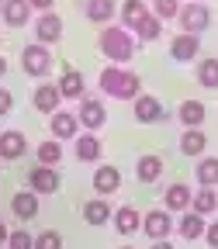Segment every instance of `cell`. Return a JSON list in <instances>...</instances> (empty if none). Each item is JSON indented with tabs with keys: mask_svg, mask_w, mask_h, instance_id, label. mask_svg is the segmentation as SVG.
I'll return each instance as SVG.
<instances>
[{
	"mask_svg": "<svg viewBox=\"0 0 218 249\" xmlns=\"http://www.w3.org/2000/svg\"><path fill=\"white\" fill-rule=\"evenodd\" d=\"M101 93L118 97V101H135L142 93V80H139V73L125 70V66H104L101 70Z\"/></svg>",
	"mask_w": 218,
	"mask_h": 249,
	"instance_id": "cell-1",
	"label": "cell"
},
{
	"mask_svg": "<svg viewBox=\"0 0 218 249\" xmlns=\"http://www.w3.org/2000/svg\"><path fill=\"white\" fill-rule=\"evenodd\" d=\"M97 45H101L104 59H111L114 66H121V62H128L135 55V35H132V31H125L121 24H108L101 31V42Z\"/></svg>",
	"mask_w": 218,
	"mask_h": 249,
	"instance_id": "cell-2",
	"label": "cell"
},
{
	"mask_svg": "<svg viewBox=\"0 0 218 249\" xmlns=\"http://www.w3.org/2000/svg\"><path fill=\"white\" fill-rule=\"evenodd\" d=\"M177 24H180L183 35H201V31L211 24V11H208L204 4H180Z\"/></svg>",
	"mask_w": 218,
	"mask_h": 249,
	"instance_id": "cell-3",
	"label": "cell"
},
{
	"mask_svg": "<svg viewBox=\"0 0 218 249\" xmlns=\"http://www.w3.org/2000/svg\"><path fill=\"white\" fill-rule=\"evenodd\" d=\"M21 66H24V73L28 76H45L49 70H52V52H49V45H24L21 49Z\"/></svg>",
	"mask_w": 218,
	"mask_h": 249,
	"instance_id": "cell-4",
	"label": "cell"
},
{
	"mask_svg": "<svg viewBox=\"0 0 218 249\" xmlns=\"http://www.w3.org/2000/svg\"><path fill=\"white\" fill-rule=\"evenodd\" d=\"M76 121L83 124L90 135H97V132L104 128V121H108L104 101H97V97H83V101H80V111H76Z\"/></svg>",
	"mask_w": 218,
	"mask_h": 249,
	"instance_id": "cell-5",
	"label": "cell"
},
{
	"mask_svg": "<svg viewBox=\"0 0 218 249\" xmlns=\"http://www.w3.org/2000/svg\"><path fill=\"white\" fill-rule=\"evenodd\" d=\"M142 232L152 239V242H163L170 232H173V218H170V211L166 208H160V211H149V214H142Z\"/></svg>",
	"mask_w": 218,
	"mask_h": 249,
	"instance_id": "cell-6",
	"label": "cell"
},
{
	"mask_svg": "<svg viewBox=\"0 0 218 249\" xmlns=\"http://www.w3.org/2000/svg\"><path fill=\"white\" fill-rule=\"evenodd\" d=\"M28 191L38 194V197H42V194H55V191H59V173H55L52 166H38V163H35V166L28 170Z\"/></svg>",
	"mask_w": 218,
	"mask_h": 249,
	"instance_id": "cell-7",
	"label": "cell"
},
{
	"mask_svg": "<svg viewBox=\"0 0 218 249\" xmlns=\"http://www.w3.org/2000/svg\"><path fill=\"white\" fill-rule=\"evenodd\" d=\"M35 38H38V45H52V42L62 38V18H59L55 11L38 14V21H35Z\"/></svg>",
	"mask_w": 218,
	"mask_h": 249,
	"instance_id": "cell-8",
	"label": "cell"
},
{
	"mask_svg": "<svg viewBox=\"0 0 218 249\" xmlns=\"http://www.w3.org/2000/svg\"><path fill=\"white\" fill-rule=\"evenodd\" d=\"M132 111H135V121H142V124L163 121V104H160V97H152V93H139Z\"/></svg>",
	"mask_w": 218,
	"mask_h": 249,
	"instance_id": "cell-9",
	"label": "cell"
},
{
	"mask_svg": "<svg viewBox=\"0 0 218 249\" xmlns=\"http://www.w3.org/2000/svg\"><path fill=\"white\" fill-rule=\"evenodd\" d=\"M31 104H35V111H42V114H55L59 104H62L59 87H55V83H38L35 93H31Z\"/></svg>",
	"mask_w": 218,
	"mask_h": 249,
	"instance_id": "cell-10",
	"label": "cell"
},
{
	"mask_svg": "<svg viewBox=\"0 0 218 249\" xmlns=\"http://www.w3.org/2000/svg\"><path fill=\"white\" fill-rule=\"evenodd\" d=\"M55 87H59V97H62V101H66V97H70V101H83V93H87V80H83L80 70H66V73L59 76Z\"/></svg>",
	"mask_w": 218,
	"mask_h": 249,
	"instance_id": "cell-11",
	"label": "cell"
},
{
	"mask_svg": "<svg viewBox=\"0 0 218 249\" xmlns=\"http://www.w3.org/2000/svg\"><path fill=\"white\" fill-rule=\"evenodd\" d=\"M198 52H201V38L198 35H180L170 42V55L177 59V62H191V59H198Z\"/></svg>",
	"mask_w": 218,
	"mask_h": 249,
	"instance_id": "cell-12",
	"label": "cell"
},
{
	"mask_svg": "<svg viewBox=\"0 0 218 249\" xmlns=\"http://www.w3.org/2000/svg\"><path fill=\"white\" fill-rule=\"evenodd\" d=\"M28 152V139L24 132H0V160H21Z\"/></svg>",
	"mask_w": 218,
	"mask_h": 249,
	"instance_id": "cell-13",
	"label": "cell"
},
{
	"mask_svg": "<svg viewBox=\"0 0 218 249\" xmlns=\"http://www.w3.org/2000/svg\"><path fill=\"white\" fill-rule=\"evenodd\" d=\"M121 187V173H118V166H97L93 170V191H97L101 197H108V194H114Z\"/></svg>",
	"mask_w": 218,
	"mask_h": 249,
	"instance_id": "cell-14",
	"label": "cell"
},
{
	"mask_svg": "<svg viewBox=\"0 0 218 249\" xmlns=\"http://www.w3.org/2000/svg\"><path fill=\"white\" fill-rule=\"evenodd\" d=\"M49 128H52V139H55V142H59V139H76L80 121H76V114H70V111H55L52 121H49Z\"/></svg>",
	"mask_w": 218,
	"mask_h": 249,
	"instance_id": "cell-15",
	"label": "cell"
},
{
	"mask_svg": "<svg viewBox=\"0 0 218 249\" xmlns=\"http://www.w3.org/2000/svg\"><path fill=\"white\" fill-rule=\"evenodd\" d=\"M191 197H194V191L187 183H170L166 191H163L166 211H187V208H191Z\"/></svg>",
	"mask_w": 218,
	"mask_h": 249,
	"instance_id": "cell-16",
	"label": "cell"
},
{
	"mask_svg": "<svg viewBox=\"0 0 218 249\" xmlns=\"http://www.w3.org/2000/svg\"><path fill=\"white\" fill-rule=\"evenodd\" d=\"M135 177L142 180V183H156L163 177V160L156 152H145V156H139V163H135Z\"/></svg>",
	"mask_w": 218,
	"mask_h": 249,
	"instance_id": "cell-17",
	"label": "cell"
},
{
	"mask_svg": "<svg viewBox=\"0 0 218 249\" xmlns=\"http://www.w3.org/2000/svg\"><path fill=\"white\" fill-rule=\"evenodd\" d=\"M111 222H114V229H118L121 235H132V232L142 229V214H139L132 204H125V208H118V211L111 214Z\"/></svg>",
	"mask_w": 218,
	"mask_h": 249,
	"instance_id": "cell-18",
	"label": "cell"
},
{
	"mask_svg": "<svg viewBox=\"0 0 218 249\" xmlns=\"http://www.w3.org/2000/svg\"><path fill=\"white\" fill-rule=\"evenodd\" d=\"M11 211L21 218V222H31V218L38 214V194H31V191H18L11 197Z\"/></svg>",
	"mask_w": 218,
	"mask_h": 249,
	"instance_id": "cell-19",
	"label": "cell"
},
{
	"mask_svg": "<svg viewBox=\"0 0 218 249\" xmlns=\"http://www.w3.org/2000/svg\"><path fill=\"white\" fill-rule=\"evenodd\" d=\"M0 14H4V21H7L11 28H24V24L31 21V7H28V0H4Z\"/></svg>",
	"mask_w": 218,
	"mask_h": 249,
	"instance_id": "cell-20",
	"label": "cell"
},
{
	"mask_svg": "<svg viewBox=\"0 0 218 249\" xmlns=\"http://www.w3.org/2000/svg\"><path fill=\"white\" fill-rule=\"evenodd\" d=\"M101 152H104V145H101L97 135H90V132L76 135V160H80V163H97Z\"/></svg>",
	"mask_w": 218,
	"mask_h": 249,
	"instance_id": "cell-21",
	"label": "cell"
},
{
	"mask_svg": "<svg viewBox=\"0 0 218 249\" xmlns=\"http://www.w3.org/2000/svg\"><path fill=\"white\" fill-rule=\"evenodd\" d=\"M145 14H149L145 0H125V4L118 7V18H121V28H125V31H135V24H139Z\"/></svg>",
	"mask_w": 218,
	"mask_h": 249,
	"instance_id": "cell-22",
	"label": "cell"
},
{
	"mask_svg": "<svg viewBox=\"0 0 218 249\" xmlns=\"http://www.w3.org/2000/svg\"><path fill=\"white\" fill-rule=\"evenodd\" d=\"M111 214H114V211H111V204H108L104 197H93V201L83 204V222H87V225H108Z\"/></svg>",
	"mask_w": 218,
	"mask_h": 249,
	"instance_id": "cell-23",
	"label": "cell"
},
{
	"mask_svg": "<svg viewBox=\"0 0 218 249\" xmlns=\"http://www.w3.org/2000/svg\"><path fill=\"white\" fill-rule=\"evenodd\" d=\"M114 14H118V4L114 0H87V18L93 21V24H111L114 21Z\"/></svg>",
	"mask_w": 218,
	"mask_h": 249,
	"instance_id": "cell-24",
	"label": "cell"
},
{
	"mask_svg": "<svg viewBox=\"0 0 218 249\" xmlns=\"http://www.w3.org/2000/svg\"><path fill=\"white\" fill-rule=\"evenodd\" d=\"M204 104L201 101H183L180 104V111H177V118H180V124H183V128H201V124H204Z\"/></svg>",
	"mask_w": 218,
	"mask_h": 249,
	"instance_id": "cell-25",
	"label": "cell"
},
{
	"mask_svg": "<svg viewBox=\"0 0 218 249\" xmlns=\"http://www.w3.org/2000/svg\"><path fill=\"white\" fill-rule=\"evenodd\" d=\"M132 35H135V42H156V38L163 35V21H160V18H152V11H149V14L135 24Z\"/></svg>",
	"mask_w": 218,
	"mask_h": 249,
	"instance_id": "cell-26",
	"label": "cell"
},
{
	"mask_svg": "<svg viewBox=\"0 0 218 249\" xmlns=\"http://www.w3.org/2000/svg\"><path fill=\"white\" fill-rule=\"evenodd\" d=\"M208 149V135L201 132V128H187L183 135H180V152L183 156H201Z\"/></svg>",
	"mask_w": 218,
	"mask_h": 249,
	"instance_id": "cell-27",
	"label": "cell"
},
{
	"mask_svg": "<svg viewBox=\"0 0 218 249\" xmlns=\"http://www.w3.org/2000/svg\"><path fill=\"white\" fill-rule=\"evenodd\" d=\"M194 177L201 187H215L218 183V156H201L198 166H194Z\"/></svg>",
	"mask_w": 218,
	"mask_h": 249,
	"instance_id": "cell-28",
	"label": "cell"
},
{
	"mask_svg": "<svg viewBox=\"0 0 218 249\" xmlns=\"http://www.w3.org/2000/svg\"><path fill=\"white\" fill-rule=\"evenodd\" d=\"M215 208H218V194L211 191V187H201V191L191 197V211H194V214H201V218H204V214H211Z\"/></svg>",
	"mask_w": 218,
	"mask_h": 249,
	"instance_id": "cell-29",
	"label": "cell"
},
{
	"mask_svg": "<svg viewBox=\"0 0 218 249\" xmlns=\"http://www.w3.org/2000/svg\"><path fill=\"white\" fill-rule=\"evenodd\" d=\"M204 229H208V225H204V218H201V214H194V211H187V214L180 218V225H177V232H180L183 239H201V235H204Z\"/></svg>",
	"mask_w": 218,
	"mask_h": 249,
	"instance_id": "cell-30",
	"label": "cell"
},
{
	"mask_svg": "<svg viewBox=\"0 0 218 249\" xmlns=\"http://www.w3.org/2000/svg\"><path fill=\"white\" fill-rule=\"evenodd\" d=\"M198 83L201 87H218V55H208V59H201L198 62Z\"/></svg>",
	"mask_w": 218,
	"mask_h": 249,
	"instance_id": "cell-31",
	"label": "cell"
},
{
	"mask_svg": "<svg viewBox=\"0 0 218 249\" xmlns=\"http://www.w3.org/2000/svg\"><path fill=\"white\" fill-rule=\"evenodd\" d=\"M59 160H62V145H59L55 139H49V142L38 145V166H52V170H55Z\"/></svg>",
	"mask_w": 218,
	"mask_h": 249,
	"instance_id": "cell-32",
	"label": "cell"
},
{
	"mask_svg": "<svg viewBox=\"0 0 218 249\" xmlns=\"http://www.w3.org/2000/svg\"><path fill=\"white\" fill-rule=\"evenodd\" d=\"M180 14V0H152V18L160 21H170Z\"/></svg>",
	"mask_w": 218,
	"mask_h": 249,
	"instance_id": "cell-33",
	"label": "cell"
},
{
	"mask_svg": "<svg viewBox=\"0 0 218 249\" xmlns=\"http://www.w3.org/2000/svg\"><path fill=\"white\" fill-rule=\"evenodd\" d=\"M31 249H62V235L59 232H38L35 235V246H31Z\"/></svg>",
	"mask_w": 218,
	"mask_h": 249,
	"instance_id": "cell-34",
	"label": "cell"
},
{
	"mask_svg": "<svg viewBox=\"0 0 218 249\" xmlns=\"http://www.w3.org/2000/svg\"><path fill=\"white\" fill-rule=\"evenodd\" d=\"M35 246V239H31V232H7V249H31Z\"/></svg>",
	"mask_w": 218,
	"mask_h": 249,
	"instance_id": "cell-35",
	"label": "cell"
},
{
	"mask_svg": "<svg viewBox=\"0 0 218 249\" xmlns=\"http://www.w3.org/2000/svg\"><path fill=\"white\" fill-rule=\"evenodd\" d=\"M11 107H14V93L0 87V118H4V114H11Z\"/></svg>",
	"mask_w": 218,
	"mask_h": 249,
	"instance_id": "cell-36",
	"label": "cell"
},
{
	"mask_svg": "<svg viewBox=\"0 0 218 249\" xmlns=\"http://www.w3.org/2000/svg\"><path fill=\"white\" fill-rule=\"evenodd\" d=\"M204 239H208V246H211V249H218V222H211V225L204 229Z\"/></svg>",
	"mask_w": 218,
	"mask_h": 249,
	"instance_id": "cell-37",
	"label": "cell"
},
{
	"mask_svg": "<svg viewBox=\"0 0 218 249\" xmlns=\"http://www.w3.org/2000/svg\"><path fill=\"white\" fill-rule=\"evenodd\" d=\"M52 4H55V0H28V7H31V11H38V14L52 11Z\"/></svg>",
	"mask_w": 218,
	"mask_h": 249,
	"instance_id": "cell-38",
	"label": "cell"
},
{
	"mask_svg": "<svg viewBox=\"0 0 218 249\" xmlns=\"http://www.w3.org/2000/svg\"><path fill=\"white\" fill-rule=\"evenodd\" d=\"M7 246V229H4V222H0V249Z\"/></svg>",
	"mask_w": 218,
	"mask_h": 249,
	"instance_id": "cell-39",
	"label": "cell"
},
{
	"mask_svg": "<svg viewBox=\"0 0 218 249\" xmlns=\"http://www.w3.org/2000/svg\"><path fill=\"white\" fill-rule=\"evenodd\" d=\"M4 73H7V59L0 55V80H4Z\"/></svg>",
	"mask_w": 218,
	"mask_h": 249,
	"instance_id": "cell-40",
	"label": "cell"
},
{
	"mask_svg": "<svg viewBox=\"0 0 218 249\" xmlns=\"http://www.w3.org/2000/svg\"><path fill=\"white\" fill-rule=\"evenodd\" d=\"M152 249H173V246H170V242L163 239V242H152Z\"/></svg>",
	"mask_w": 218,
	"mask_h": 249,
	"instance_id": "cell-41",
	"label": "cell"
},
{
	"mask_svg": "<svg viewBox=\"0 0 218 249\" xmlns=\"http://www.w3.org/2000/svg\"><path fill=\"white\" fill-rule=\"evenodd\" d=\"M191 4H204V0H191Z\"/></svg>",
	"mask_w": 218,
	"mask_h": 249,
	"instance_id": "cell-42",
	"label": "cell"
},
{
	"mask_svg": "<svg viewBox=\"0 0 218 249\" xmlns=\"http://www.w3.org/2000/svg\"><path fill=\"white\" fill-rule=\"evenodd\" d=\"M121 249H132V246H121Z\"/></svg>",
	"mask_w": 218,
	"mask_h": 249,
	"instance_id": "cell-43",
	"label": "cell"
},
{
	"mask_svg": "<svg viewBox=\"0 0 218 249\" xmlns=\"http://www.w3.org/2000/svg\"><path fill=\"white\" fill-rule=\"evenodd\" d=\"M0 7H4V0H0Z\"/></svg>",
	"mask_w": 218,
	"mask_h": 249,
	"instance_id": "cell-44",
	"label": "cell"
}]
</instances>
